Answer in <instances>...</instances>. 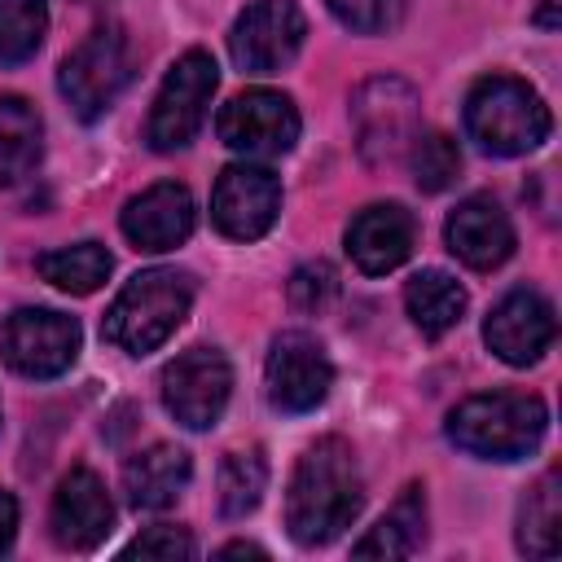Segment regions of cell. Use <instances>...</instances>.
I'll return each instance as SVG.
<instances>
[{
	"instance_id": "obj_21",
	"label": "cell",
	"mask_w": 562,
	"mask_h": 562,
	"mask_svg": "<svg viewBox=\"0 0 562 562\" xmlns=\"http://www.w3.org/2000/svg\"><path fill=\"white\" fill-rule=\"evenodd\" d=\"M404 307H408L413 325H417L426 338H439V334H448V329L465 316V290H461L448 272L426 268V272H417V277L404 285Z\"/></svg>"
},
{
	"instance_id": "obj_17",
	"label": "cell",
	"mask_w": 562,
	"mask_h": 562,
	"mask_svg": "<svg viewBox=\"0 0 562 562\" xmlns=\"http://www.w3.org/2000/svg\"><path fill=\"white\" fill-rule=\"evenodd\" d=\"M443 237H448V250L474 272H492L514 255V224L501 211V202L487 193L457 202V211L443 224Z\"/></svg>"
},
{
	"instance_id": "obj_7",
	"label": "cell",
	"mask_w": 562,
	"mask_h": 562,
	"mask_svg": "<svg viewBox=\"0 0 562 562\" xmlns=\"http://www.w3.org/2000/svg\"><path fill=\"white\" fill-rule=\"evenodd\" d=\"M215 83H220V70H215V57L202 53V48H189L162 79L158 97H154V110H149V123H145V140L158 149V154H171V149H184L202 119H206V105L215 97Z\"/></svg>"
},
{
	"instance_id": "obj_31",
	"label": "cell",
	"mask_w": 562,
	"mask_h": 562,
	"mask_svg": "<svg viewBox=\"0 0 562 562\" xmlns=\"http://www.w3.org/2000/svg\"><path fill=\"white\" fill-rule=\"evenodd\" d=\"M13 536H18V501L0 487V553H9Z\"/></svg>"
},
{
	"instance_id": "obj_19",
	"label": "cell",
	"mask_w": 562,
	"mask_h": 562,
	"mask_svg": "<svg viewBox=\"0 0 562 562\" xmlns=\"http://www.w3.org/2000/svg\"><path fill=\"white\" fill-rule=\"evenodd\" d=\"M193 461L176 443H154L123 465V492L132 509H167L189 487Z\"/></svg>"
},
{
	"instance_id": "obj_18",
	"label": "cell",
	"mask_w": 562,
	"mask_h": 562,
	"mask_svg": "<svg viewBox=\"0 0 562 562\" xmlns=\"http://www.w3.org/2000/svg\"><path fill=\"white\" fill-rule=\"evenodd\" d=\"M413 215L395 202H373L364 211L351 215L347 224V255L360 272L369 277H382L391 268H400L408 255H413Z\"/></svg>"
},
{
	"instance_id": "obj_14",
	"label": "cell",
	"mask_w": 562,
	"mask_h": 562,
	"mask_svg": "<svg viewBox=\"0 0 562 562\" xmlns=\"http://www.w3.org/2000/svg\"><path fill=\"white\" fill-rule=\"evenodd\" d=\"M558 321L544 294L536 290H509L483 321V338L487 347L505 360V364H536L549 347H553Z\"/></svg>"
},
{
	"instance_id": "obj_22",
	"label": "cell",
	"mask_w": 562,
	"mask_h": 562,
	"mask_svg": "<svg viewBox=\"0 0 562 562\" xmlns=\"http://www.w3.org/2000/svg\"><path fill=\"white\" fill-rule=\"evenodd\" d=\"M40 136L44 127L35 105L22 97H0V189L31 176V167L40 162Z\"/></svg>"
},
{
	"instance_id": "obj_9",
	"label": "cell",
	"mask_w": 562,
	"mask_h": 562,
	"mask_svg": "<svg viewBox=\"0 0 562 562\" xmlns=\"http://www.w3.org/2000/svg\"><path fill=\"white\" fill-rule=\"evenodd\" d=\"M303 35L307 18L294 0H250L228 31V53L246 75H277L294 61Z\"/></svg>"
},
{
	"instance_id": "obj_15",
	"label": "cell",
	"mask_w": 562,
	"mask_h": 562,
	"mask_svg": "<svg viewBox=\"0 0 562 562\" xmlns=\"http://www.w3.org/2000/svg\"><path fill=\"white\" fill-rule=\"evenodd\" d=\"M48 527H53V540L70 553H88L97 549L110 527H114V505L105 496V483L92 474V470H70L57 492H53V514H48Z\"/></svg>"
},
{
	"instance_id": "obj_11",
	"label": "cell",
	"mask_w": 562,
	"mask_h": 562,
	"mask_svg": "<svg viewBox=\"0 0 562 562\" xmlns=\"http://www.w3.org/2000/svg\"><path fill=\"white\" fill-rule=\"evenodd\" d=\"M228 395H233V369L215 347H189L162 369V404L189 430L215 426Z\"/></svg>"
},
{
	"instance_id": "obj_33",
	"label": "cell",
	"mask_w": 562,
	"mask_h": 562,
	"mask_svg": "<svg viewBox=\"0 0 562 562\" xmlns=\"http://www.w3.org/2000/svg\"><path fill=\"white\" fill-rule=\"evenodd\" d=\"M246 553H250V558H263V549H259V544H246V540H233V544L220 549V558H246Z\"/></svg>"
},
{
	"instance_id": "obj_3",
	"label": "cell",
	"mask_w": 562,
	"mask_h": 562,
	"mask_svg": "<svg viewBox=\"0 0 562 562\" xmlns=\"http://www.w3.org/2000/svg\"><path fill=\"white\" fill-rule=\"evenodd\" d=\"M189 303H193V281L176 268H145L136 272L119 299L110 303L105 312V342H114L119 351L127 356H145L154 347H162L176 325L189 316Z\"/></svg>"
},
{
	"instance_id": "obj_8",
	"label": "cell",
	"mask_w": 562,
	"mask_h": 562,
	"mask_svg": "<svg viewBox=\"0 0 562 562\" xmlns=\"http://www.w3.org/2000/svg\"><path fill=\"white\" fill-rule=\"evenodd\" d=\"M79 356V321L53 307H18L0 325V360L22 378H57Z\"/></svg>"
},
{
	"instance_id": "obj_2",
	"label": "cell",
	"mask_w": 562,
	"mask_h": 562,
	"mask_svg": "<svg viewBox=\"0 0 562 562\" xmlns=\"http://www.w3.org/2000/svg\"><path fill=\"white\" fill-rule=\"evenodd\" d=\"M549 430V408L527 391L470 395L448 413V439L483 461H518L540 448Z\"/></svg>"
},
{
	"instance_id": "obj_25",
	"label": "cell",
	"mask_w": 562,
	"mask_h": 562,
	"mask_svg": "<svg viewBox=\"0 0 562 562\" xmlns=\"http://www.w3.org/2000/svg\"><path fill=\"white\" fill-rule=\"evenodd\" d=\"M268 487V461L259 448L246 452H228L220 465V514L224 518H246Z\"/></svg>"
},
{
	"instance_id": "obj_26",
	"label": "cell",
	"mask_w": 562,
	"mask_h": 562,
	"mask_svg": "<svg viewBox=\"0 0 562 562\" xmlns=\"http://www.w3.org/2000/svg\"><path fill=\"white\" fill-rule=\"evenodd\" d=\"M44 0H0V66H22L44 44Z\"/></svg>"
},
{
	"instance_id": "obj_30",
	"label": "cell",
	"mask_w": 562,
	"mask_h": 562,
	"mask_svg": "<svg viewBox=\"0 0 562 562\" xmlns=\"http://www.w3.org/2000/svg\"><path fill=\"white\" fill-rule=\"evenodd\" d=\"M123 553H127V558H132V553H140V558H193V536H189L184 527L162 522V527H145Z\"/></svg>"
},
{
	"instance_id": "obj_12",
	"label": "cell",
	"mask_w": 562,
	"mask_h": 562,
	"mask_svg": "<svg viewBox=\"0 0 562 562\" xmlns=\"http://www.w3.org/2000/svg\"><path fill=\"white\" fill-rule=\"evenodd\" d=\"M263 382H268L272 408H281V413H312L329 395V386H334V364H329L325 347L312 334L285 329V334L272 338Z\"/></svg>"
},
{
	"instance_id": "obj_1",
	"label": "cell",
	"mask_w": 562,
	"mask_h": 562,
	"mask_svg": "<svg viewBox=\"0 0 562 562\" xmlns=\"http://www.w3.org/2000/svg\"><path fill=\"white\" fill-rule=\"evenodd\" d=\"M360 505H364V483L356 470V452L334 435L316 439L290 474V492H285L290 536L307 549L329 544L356 522Z\"/></svg>"
},
{
	"instance_id": "obj_13",
	"label": "cell",
	"mask_w": 562,
	"mask_h": 562,
	"mask_svg": "<svg viewBox=\"0 0 562 562\" xmlns=\"http://www.w3.org/2000/svg\"><path fill=\"white\" fill-rule=\"evenodd\" d=\"M281 211V184L259 162H233L220 171L211 193V220L233 241H255L277 224Z\"/></svg>"
},
{
	"instance_id": "obj_29",
	"label": "cell",
	"mask_w": 562,
	"mask_h": 562,
	"mask_svg": "<svg viewBox=\"0 0 562 562\" xmlns=\"http://www.w3.org/2000/svg\"><path fill=\"white\" fill-rule=\"evenodd\" d=\"M325 4L342 26H351L360 35H382L404 13V0H325Z\"/></svg>"
},
{
	"instance_id": "obj_28",
	"label": "cell",
	"mask_w": 562,
	"mask_h": 562,
	"mask_svg": "<svg viewBox=\"0 0 562 562\" xmlns=\"http://www.w3.org/2000/svg\"><path fill=\"white\" fill-rule=\"evenodd\" d=\"M285 294H290V303H294L299 312H325V307L338 299V272H334L325 259L303 263V268L290 272Z\"/></svg>"
},
{
	"instance_id": "obj_32",
	"label": "cell",
	"mask_w": 562,
	"mask_h": 562,
	"mask_svg": "<svg viewBox=\"0 0 562 562\" xmlns=\"http://www.w3.org/2000/svg\"><path fill=\"white\" fill-rule=\"evenodd\" d=\"M562 0H540V9H536V22L540 26H558L562 22V9H558Z\"/></svg>"
},
{
	"instance_id": "obj_24",
	"label": "cell",
	"mask_w": 562,
	"mask_h": 562,
	"mask_svg": "<svg viewBox=\"0 0 562 562\" xmlns=\"http://www.w3.org/2000/svg\"><path fill=\"white\" fill-rule=\"evenodd\" d=\"M110 268L114 263H110V250L101 241H75V246H61V250H48V255L35 259V272L48 285L66 290V294H92V290H101L105 277H110Z\"/></svg>"
},
{
	"instance_id": "obj_27",
	"label": "cell",
	"mask_w": 562,
	"mask_h": 562,
	"mask_svg": "<svg viewBox=\"0 0 562 562\" xmlns=\"http://www.w3.org/2000/svg\"><path fill=\"white\" fill-rule=\"evenodd\" d=\"M408 162L422 193H443L461 176V149L443 132H417V140L408 145Z\"/></svg>"
},
{
	"instance_id": "obj_10",
	"label": "cell",
	"mask_w": 562,
	"mask_h": 562,
	"mask_svg": "<svg viewBox=\"0 0 562 562\" xmlns=\"http://www.w3.org/2000/svg\"><path fill=\"white\" fill-rule=\"evenodd\" d=\"M215 132L228 149L246 158H277V154H290L299 140V110L285 92L250 88L220 110Z\"/></svg>"
},
{
	"instance_id": "obj_23",
	"label": "cell",
	"mask_w": 562,
	"mask_h": 562,
	"mask_svg": "<svg viewBox=\"0 0 562 562\" xmlns=\"http://www.w3.org/2000/svg\"><path fill=\"white\" fill-rule=\"evenodd\" d=\"M426 536V505H422V487H404V496L395 501V509L364 536L351 544L356 558H408Z\"/></svg>"
},
{
	"instance_id": "obj_20",
	"label": "cell",
	"mask_w": 562,
	"mask_h": 562,
	"mask_svg": "<svg viewBox=\"0 0 562 562\" xmlns=\"http://www.w3.org/2000/svg\"><path fill=\"white\" fill-rule=\"evenodd\" d=\"M562 544V483L558 470H544L518 501V549L531 558H553Z\"/></svg>"
},
{
	"instance_id": "obj_6",
	"label": "cell",
	"mask_w": 562,
	"mask_h": 562,
	"mask_svg": "<svg viewBox=\"0 0 562 562\" xmlns=\"http://www.w3.org/2000/svg\"><path fill=\"white\" fill-rule=\"evenodd\" d=\"M351 127H356V145H360L364 162L391 167V162L408 158V145L422 132V101H417L413 83H404L395 75L364 79L351 97Z\"/></svg>"
},
{
	"instance_id": "obj_4",
	"label": "cell",
	"mask_w": 562,
	"mask_h": 562,
	"mask_svg": "<svg viewBox=\"0 0 562 562\" xmlns=\"http://www.w3.org/2000/svg\"><path fill=\"white\" fill-rule=\"evenodd\" d=\"M553 119L540 92L514 75H487L465 97V132L496 158L531 154L549 136Z\"/></svg>"
},
{
	"instance_id": "obj_5",
	"label": "cell",
	"mask_w": 562,
	"mask_h": 562,
	"mask_svg": "<svg viewBox=\"0 0 562 562\" xmlns=\"http://www.w3.org/2000/svg\"><path fill=\"white\" fill-rule=\"evenodd\" d=\"M127 79H132V44H127L123 26H114V22L83 35L57 70V88H61L66 105L83 123H97L119 101Z\"/></svg>"
},
{
	"instance_id": "obj_16",
	"label": "cell",
	"mask_w": 562,
	"mask_h": 562,
	"mask_svg": "<svg viewBox=\"0 0 562 562\" xmlns=\"http://www.w3.org/2000/svg\"><path fill=\"white\" fill-rule=\"evenodd\" d=\"M193 220H198L193 193L184 184H176V180H162V184L136 193L123 206V220L119 224H123V237L136 250L158 255V250H176L193 233Z\"/></svg>"
}]
</instances>
